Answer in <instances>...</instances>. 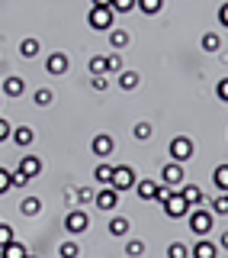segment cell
I'll return each instance as SVG.
<instances>
[{
	"label": "cell",
	"mask_w": 228,
	"mask_h": 258,
	"mask_svg": "<svg viewBox=\"0 0 228 258\" xmlns=\"http://www.w3.org/2000/svg\"><path fill=\"white\" fill-rule=\"evenodd\" d=\"M190 216V229L196 232V236L202 239V236H209V232H212V226H215V216L209 213L206 207H199V210H193V213H186Z\"/></svg>",
	"instance_id": "1"
},
{
	"label": "cell",
	"mask_w": 228,
	"mask_h": 258,
	"mask_svg": "<svg viewBox=\"0 0 228 258\" xmlns=\"http://www.w3.org/2000/svg\"><path fill=\"white\" fill-rule=\"evenodd\" d=\"M112 20H116L112 7H90V16H87L90 29H96V32H109L112 29Z\"/></svg>",
	"instance_id": "2"
},
{
	"label": "cell",
	"mask_w": 228,
	"mask_h": 258,
	"mask_svg": "<svg viewBox=\"0 0 228 258\" xmlns=\"http://www.w3.org/2000/svg\"><path fill=\"white\" fill-rule=\"evenodd\" d=\"M135 181H138V174L132 171V165H112L109 187H116V190H129V187H135Z\"/></svg>",
	"instance_id": "3"
},
{
	"label": "cell",
	"mask_w": 228,
	"mask_h": 258,
	"mask_svg": "<svg viewBox=\"0 0 228 258\" xmlns=\"http://www.w3.org/2000/svg\"><path fill=\"white\" fill-rule=\"evenodd\" d=\"M64 229H68V236H80V232L90 229V216H87L84 210H71V213L64 216Z\"/></svg>",
	"instance_id": "4"
},
{
	"label": "cell",
	"mask_w": 228,
	"mask_h": 258,
	"mask_svg": "<svg viewBox=\"0 0 228 258\" xmlns=\"http://www.w3.org/2000/svg\"><path fill=\"white\" fill-rule=\"evenodd\" d=\"M164 213L170 216V220H183V216L190 213V204L183 200V194H180V190H174V194H170V197L164 200Z\"/></svg>",
	"instance_id": "5"
},
{
	"label": "cell",
	"mask_w": 228,
	"mask_h": 258,
	"mask_svg": "<svg viewBox=\"0 0 228 258\" xmlns=\"http://www.w3.org/2000/svg\"><path fill=\"white\" fill-rule=\"evenodd\" d=\"M170 158L180 161V165H186V161L193 158V139L190 136H177V139L170 142Z\"/></svg>",
	"instance_id": "6"
},
{
	"label": "cell",
	"mask_w": 228,
	"mask_h": 258,
	"mask_svg": "<svg viewBox=\"0 0 228 258\" xmlns=\"http://www.w3.org/2000/svg\"><path fill=\"white\" fill-rule=\"evenodd\" d=\"M93 204L103 210V213H112V210L119 207V190L116 187H109V184H103V190L100 194H93Z\"/></svg>",
	"instance_id": "7"
},
{
	"label": "cell",
	"mask_w": 228,
	"mask_h": 258,
	"mask_svg": "<svg viewBox=\"0 0 228 258\" xmlns=\"http://www.w3.org/2000/svg\"><path fill=\"white\" fill-rule=\"evenodd\" d=\"M161 184H167V187H180V184H183V165H180V161H167V165L161 168Z\"/></svg>",
	"instance_id": "8"
},
{
	"label": "cell",
	"mask_w": 228,
	"mask_h": 258,
	"mask_svg": "<svg viewBox=\"0 0 228 258\" xmlns=\"http://www.w3.org/2000/svg\"><path fill=\"white\" fill-rule=\"evenodd\" d=\"M90 149H93V155H96V158H109V155H112V149H116V142H112V136L100 133V136H93Z\"/></svg>",
	"instance_id": "9"
},
{
	"label": "cell",
	"mask_w": 228,
	"mask_h": 258,
	"mask_svg": "<svg viewBox=\"0 0 228 258\" xmlns=\"http://www.w3.org/2000/svg\"><path fill=\"white\" fill-rule=\"evenodd\" d=\"M45 71H48V75H55V78L64 75V71H68V55H64V52H52L45 58Z\"/></svg>",
	"instance_id": "10"
},
{
	"label": "cell",
	"mask_w": 228,
	"mask_h": 258,
	"mask_svg": "<svg viewBox=\"0 0 228 258\" xmlns=\"http://www.w3.org/2000/svg\"><path fill=\"white\" fill-rule=\"evenodd\" d=\"M16 171H23L32 181V177H39L42 174V158H36V155H23L20 158V168H16Z\"/></svg>",
	"instance_id": "11"
},
{
	"label": "cell",
	"mask_w": 228,
	"mask_h": 258,
	"mask_svg": "<svg viewBox=\"0 0 228 258\" xmlns=\"http://www.w3.org/2000/svg\"><path fill=\"white\" fill-rule=\"evenodd\" d=\"M190 255H193V258H215V255H218V245H215V242H209L206 236H202V239L196 242V245L190 248Z\"/></svg>",
	"instance_id": "12"
},
{
	"label": "cell",
	"mask_w": 228,
	"mask_h": 258,
	"mask_svg": "<svg viewBox=\"0 0 228 258\" xmlns=\"http://www.w3.org/2000/svg\"><path fill=\"white\" fill-rule=\"evenodd\" d=\"M180 194H183V200H186L190 207H199L202 200H206V197H202V190L196 187V184H180Z\"/></svg>",
	"instance_id": "13"
},
{
	"label": "cell",
	"mask_w": 228,
	"mask_h": 258,
	"mask_svg": "<svg viewBox=\"0 0 228 258\" xmlns=\"http://www.w3.org/2000/svg\"><path fill=\"white\" fill-rule=\"evenodd\" d=\"M23 91H26V81H23V78L10 75V78L4 81V94L7 97H23Z\"/></svg>",
	"instance_id": "14"
},
{
	"label": "cell",
	"mask_w": 228,
	"mask_h": 258,
	"mask_svg": "<svg viewBox=\"0 0 228 258\" xmlns=\"http://www.w3.org/2000/svg\"><path fill=\"white\" fill-rule=\"evenodd\" d=\"M10 139L16 145H32V142H36V133H32V126H16L10 133Z\"/></svg>",
	"instance_id": "15"
},
{
	"label": "cell",
	"mask_w": 228,
	"mask_h": 258,
	"mask_svg": "<svg viewBox=\"0 0 228 258\" xmlns=\"http://www.w3.org/2000/svg\"><path fill=\"white\" fill-rule=\"evenodd\" d=\"M29 255V248L26 245H23V242H10V245H4V248H0V258H26Z\"/></svg>",
	"instance_id": "16"
},
{
	"label": "cell",
	"mask_w": 228,
	"mask_h": 258,
	"mask_svg": "<svg viewBox=\"0 0 228 258\" xmlns=\"http://www.w3.org/2000/svg\"><path fill=\"white\" fill-rule=\"evenodd\" d=\"M20 213L23 216H39V213H42V200H39V197H23Z\"/></svg>",
	"instance_id": "17"
},
{
	"label": "cell",
	"mask_w": 228,
	"mask_h": 258,
	"mask_svg": "<svg viewBox=\"0 0 228 258\" xmlns=\"http://www.w3.org/2000/svg\"><path fill=\"white\" fill-rule=\"evenodd\" d=\"M154 190H158V181H135L138 200H154Z\"/></svg>",
	"instance_id": "18"
},
{
	"label": "cell",
	"mask_w": 228,
	"mask_h": 258,
	"mask_svg": "<svg viewBox=\"0 0 228 258\" xmlns=\"http://www.w3.org/2000/svg\"><path fill=\"white\" fill-rule=\"evenodd\" d=\"M129 226H132V223H129L126 220V216H112V220H109V236H129Z\"/></svg>",
	"instance_id": "19"
},
{
	"label": "cell",
	"mask_w": 228,
	"mask_h": 258,
	"mask_svg": "<svg viewBox=\"0 0 228 258\" xmlns=\"http://www.w3.org/2000/svg\"><path fill=\"white\" fill-rule=\"evenodd\" d=\"M135 7H138L145 16H158L161 7H164V0H135Z\"/></svg>",
	"instance_id": "20"
},
{
	"label": "cell",
	"mask_w": 228,
	"mask_h": 258,
	"mask_svg": "<svg viewBox=\"0 0 228 258\" xmlns=\"http://www.w3.org/2000/svg\"><path fill=\"white\" fill-rule=\"evenodd\" d=\"M138 81H142L138 71H119V87H122V91H135Z\"/></svg>",
	"instance_id": "21"
},
{
	"label": "cell",
	"mask_w": 228,
	"mask_h": 258,
	"mask_svg": "<svg viewBox=\"0 0 228 258\" xmlns=\"http://www.w3.org/2000/svg\"><path fill=\"white\" fill-rule=\"evenodd\" d=\"M129 42H132V36H129L126 29H109V45L112 48H126Z\"/></svg>",
	"instance_id": "22"
},
{
	"label": "cell",
	"mask_w": 228,
	"mask_h": 258,
	"mask_svg": "<svg viewBox=\"0 0 228 258\" xmlns=\"http://www.w3.org/2000/svg\"><path fill=\"white\" fill-rule=\"evenodd\" d=\"M109 177H112V165L109 161H100V165L93 168V181L96 184H109Z\"/></svg>",
	"instance_id": "23"
},
{
	"label": "cell",
	"mask_w": 228,
	"mask_h": 258,
	"mask_svg": "<svg viewBox=\"0 0 228 258\" xmlns=\"http://www.w3.org/2000/svg\"><path fill=\"white\" fill-rule=\"evenodd\" d=\"M122 252H126V258H142V252H145V242H142V239H129L126 245H122Z\"/></svg>",
	"instance_id": "24"
},
{
	"label": "cell",
	"mask_w": 228,
	"mask_h": 258,
	"mask_svg": "<svg viewBox=\"0 0 228 258\" xmlns=\"http://www.w3.org/2000/svg\"><path fill=\"white\" fill-rule=\"evenodd\" d=\"M58 255H61V258H77V255H80V245H77L74 239H64L61 245H58Z\"/></svg>",
	"instance_id": "25"
},
{
	"label": "cell",
	"mask_w": 228,
	"mask_h": 258,
	"mask_svg": "<svg viewBox=\"0 0 228 258\" xmlns=\"http://www.w3.org/2000/svg\"><path fill=\"white\" fill-rule=\"evenodd\" d=\"M20 55H23V58H36V55H39V39H23V42H20Z\"/></svg>",
	"instance_id": "26"
},
{
	"label": "cell",
	"mask_w": 228,
	"mask_h": 258,
	"mask_svg": "<svg viewBox=\"0 0 228 258\" xmlns=\"http://www.w3.org/2000/svg\"><path fill=\"white\" fill-rule=\"evenodd\" d=\"M212 181H215V187H218V190H222V194L228 190V165H218V168H215V174H212Z\"/></svg>",
	"instance_id": "27"
},
{
	"label": "cell",
	"mask_w": 228,
	"mask_h": 258,
	"mask_svg": "<svg viewBox=\"0 0 228 258\" xmlns=\"http://www.w3.org/2000/svg\"><path fill=\"white\" fill-rule=\"evenodd\" d=\"M167 258H190V245H183V242H170V245H167Z\"/></svg>",
	"instance_id": "28"
},
{
	"label": "cell",
	"mask_w": 228,
	"mask_h": 258,
	"mask_svg": "<svg viewBox=\"0 0 228 258\" xmlns=\"http://www.w3.org/2000/svg\"><path fill=\"white\" fill-rule=\"evenodd\" d=\"M202 48H206V52H218V48H222V39H218L215 32H206V36H202Z\"/></svg>",
	"instance_id": "29"
},
{
	"label": "cell",
	"mask_w": 228,
	"mask_h": 258,
	"mask_svg": "<svg viewBox=\"0 0 228 258\" xmlns=\"http://www.w3.org/2000/svg\"><path fill=\"white\" fill-rule=\"evenodd\" d=\"M32 100H36V103H39V107H48V103H52V100H55V94H52V91H48V87H39V91H36V94H32Z\"/></svg>",
	"instance_id": "30"
},
{
	"label": "cell",
	"mask_w": 228,
	"mask_h": 258,
	"mask_svg": "<svg viewBox=\"0 0 228 258\" xmlns=\"http://www.w3.org/2000/svg\"><path fill=\"white\" fill-rule=\"evenodd\" d=\"M90 75H106V55H93L90 58Z\"/></svg>",
	"instance_id": "31"
},
{
	"label": "cell",
	"mask_w": 228,
	"mask_h": 258,
	"mask_svg": "<svg viewBox=\"0 0 228 258\" xmlns=\"http://www.w3.org/2000/svg\"><path fill=\"white\" fill-rule=\"evenodd\" d=\"M112 13H132L135 10V0H112Z\"/></svg>",
	"instance_id": "32"
},
{
	"label": "cell",
	"mask_w": 228,
	"mask_h": 258,
	"mask_svg": "<svg viewBox=\"0 0 228 258\" xmlns=\"http://www.w3.org/2000/svg\"><path fill=\"white\" fill-rule=\"evenodd\" d=\"M212 213H228V194H222V197H212Z\"/></svg>",
	"instance_id": "33"
},
{
	"label": "cell",
	"mask_w": 228,
	"mask_h": 258,
	"mask_svg": "<svg viewBox=\"0 0 228 258\" xmlns=\"http://www.w3.org/2000/svg\"><path fill=\"white\" fill-rule=\"evenodd\" d=\"M135 139H151V123H135Z\"/></svg>",
	"instance_id": "34"
},
{
	"label": "cell",
	"mask_w": 228,
	"mask_h": 258,
	"mask_svg": "<svg viewBox=\"0 0 228 258\" xmlns=\"http://www.w3.org/2000/svg\"><path fill=\"white\" fill-rule=\"evenodd\" d=\"M10 242H13V229H10L7 223H0V248L10 245Z\"/></svg>",
	"instance_id": "35"
},
{
	"label": "cell",
	"mask_w": 228,
	"mask_h": 258,
	"mask_svg": "<svg viewBox=\"0 0 228 258\" xmlns=\"http://www.w3.org/2000/svg\"><path fill=\"white\" fill-rule=\"evenodd\" d=\"M10 184H13V187H26V184H29V177L23 174V171H10Z\"/></svg>",
	"instance_id": "36"
},
{
	"label": "cell",
	"mask_w": 228,
	"mask_h": 258,
	"mask_svg": "<svg viewBox=\"0 0 228 258\" xmlns=\"http://www.w3.org/2000/svg\"><path fill=\"white\" fill-rule=\"evenodd\" d=\"M77 204H93V187H80L77 190Z\"/></svg>",
	"instance_id": "37"
},
{
	"label": "cell",
	"mask_w": 228,
	"mask_h": 258,
	"mask_svg": "<svg viewBox=\"0 0 228 258\" xmlns=\"http://www.w3.org/2000/svg\"><path fill=\"white\" fill-rule=\"evenodd\" d=\"M170 194H174V190H170L167 184H158V190H154V200H158V204H164V200L170 197Z\"/></svg>",
	"instance_id": "38"
},
{
	"label": "cell",
	"mask_w": 228,
	"mask_h": 258,
	"mask_svg": "<svg viewBox=\"0 0 228 258\" xmlns=\"http://www.w3.org/2000/svg\"><path fill=\"white\" fill-rule=\"evenodd\" d=\"M10 187H13V184H10V171H7V168H0V194H7Z\"/></svg>",
	"instance_id": "39"
},
{
	"label": "cell",
	"mask_w": 228,
	"mask_h": 258,
	"mask_svg": "<svg viewBox=\"0 0 228 258\" xmlns=\"http://www.w3.org/2000/svg\"><path fill=\"white\" fill-rule=\"evenodd\" d=\"M90 84H93V91H106V87H109V81H106V75H93Z\"/></svg>",
	"instance_id": "40"
},
{
	"label": "cell",
	"mask_w": 228,
	"mask_h": 258,
	"mask_svg": "<svg viewBox=\"0 0 228 258\" xmlns=\"http://www.w3.org/2000/svg\"><path fill=\"white\" fill-rule=\"evenodd\" d=\"M109 71H122V58H119V55H109V58H106V75H109Z\"/></svg>",
	"instance_id": "41"
},
{
	"label": "cell",
	"mask_w": 228,
	"mask_h": 258,
	"mask_svg": "<svg viewBox=\"0 0 228 258\" xmlns=\"http://www.w3.org/2000/svg\"><path fill=\"white\" fill-rule=\"evenodd\" d=\"M10 133H13L10 119H0V142H7V139H10Z\"/></svg>",
	"instance_id": "42"
},
{
	"label": "cell",
	"mask_w": 228,
	"mask_h": 258,
	"mask_svg": "<svg viewBox=\"0 0 228 258\" xmlns=\"http://www.w3.org/2000/svg\"><path fill=\"white\" fill-rule=\"evenodd\" d=\"M215 94L222 97V100H228V78H222L218 81V87H215Z\"/></svg>",
	"instance_id": "43"
},
{
	"label": "cell",
	"mask_w": 228,
	"mask_h": 258,
	"mask_svg": "<svg viewBox=\"0 0 228 258\" xmlns=\"http://www.w3.org/2000/svg\"><path fill=\"white\" fill-rule=\"evenodd\" d=\"M64 200H68L71 207H77V187H68V190H64Z\"/></svg>",
	"instance_id": "44"
},
{
	"label": "cell",
	"mask_w": 228,
	"mask_h": 258,
	"mask_svg": "<svg viewBox=\"0 0 228 258\" xmlns=\"http://www.w3.org/2000/svg\"><path fill=\"white\" fill-rule=\"evenodd\" d=\"M218 23H222V26L228 29V4H222V7H218Z\"/></svg>",
	"instance_id": "45"
},
{
	"label": "cell",
	"mask_w": 228,
	"mask_h": 258,
	"mask_svg": "<svg viewBox=\"0 0 228 258\" xmlns=\"http://www.w3.org/2000/svg\"><path fill=\"white\" fill-rule=\"evenodd\" d=\"M112 0H93V7H109Z\"/></svg>",
	"instance_id": "46"
},
{
	"label": "cell",
	"mask_w": 228,
	"mask_h": 258,
	"mask_svg": "<svg viewBox=\"0 0 228 258\" xmlns=\"http://www.w3.org/2000/svg\"><path fill=\"white\" fill-rule=\"evenodd\" d=\"M222 248H228V232H225V236H222Z\"/></svg>",
	"instance_id": "47"
},
{
	"label": "cell",
	"mask_w": 228,
	"mask_h": 258,
	"mask_svg": "<svg viewBox=\"0 0 228 258\" xmlns=\"http://www.w3.org/2000/svg\"><path fill=\"white\" fill-rule=\"evenodd\" d=\"M26 258H39V255H32V252H29V255H26Z\"/></svg>",
	"instance_id": "48"
},
{
	"label": "cell",
	"mask_w": 228,
	"mask_h": 258,
	"mask_svg": "<svg viewBox=\"0 0 228 258\" xmlns=\"http://www.w3.org/2000/svg\"><path fill=\"white\" fill-rule=\"evenodd\" d=\"M225 107H228V100H225Z\"/></svg>",
	"instance_id": "49"
},
{
	"label": "cell",
	"mask_w": 228,
	"mask_h": 258,
	"mask_svg": "<svg viewBox=\"0 0 228 258\" xmlns=\"http://www.w3.org/2000/svg\"><path fill=\"white\" fill-rule=\"evenodd\" d=\"M0 223H4V220H0Z\"/></svg>",
	"instance_id": "50"
},
{
	"label": "cell",
	"mask_w": 228,
	"mask_h": 258,
	"mask_svg": "<svg viewBox=\"0 0 228 258\" xmlns=\"http://www.w3.org/2000/svg\"><path fill=\"white\" fill-rule=\"evenodd\" d=\"M225 194H228V190H225Z\"/></svg>",
	"instance_id": "51"
}]
</instances>
